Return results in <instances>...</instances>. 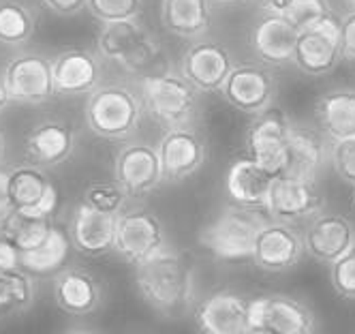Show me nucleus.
<instances>
[{
  "instance_id": "nucleus-1",
  "label": "nucleus",
  "mask_w": 355,
  "mask_h": 334,
  "mask_svg": "<svg viewBox=\"0 0 355 334\" xmlns=\"http://www.w3.org/2000/svg\"><path fill=\"white\" fill-rule=\"evenodd\" d=\"M135 285L157 315L178 319L195 302V268L182 253L167 247L135 266Z\"/></svg>"
},
{
  "instance_id": "nucleus-2",
  "label": "nucleus",
  "mask_w": 355,
  "mask_h": 334,
  "mask_svg": "<svg viewBox=\"0 0 355 334\" xmlns=\"http://www.w3.org/2000/svg\"><path fill=\"white\" fill-rule=\"evenodd\" d=\"M141 94L120 82L101 84L94 88L84 106V122L88 131L101 140H131L144 118Z\"/></svg>"
},
{
  "instance_id": "nucleus-3",
  "label": "nucleus",
  "mask_w": 355,
  "mask_h": 334,
  "mask_svg": "<svg viewBox=\"0 0 355 334\" xmlns=\"http://www.w3.org/2000/svg\"><path fill=\"white\" fill-rule=\"evenodd\" d=\"M144 112L163 128L191 124L199 112V90L180 71L150 73L139 86Z\"/></svg>"
},
{
  "instance_id": "nucleus-4",
  "label": "nucleus",
  "mask_w": 355,
  "mask_h": 334,
  "mask_svg": "<svg viewBox=\"0 0 355 334\" xmlns=\"http://www.w3.org/2000/svg\"><path fill=\"white\" fill-rule=\"evenodd\" d=\"M96 51L103 60L116 62L124 71L141 75L161 56L159 39L144 26L141 17L101 24L96 33Z\"/></svg>"
},
{
  "instance_id": "nucleus-5",
  "label": "nucleus",
  "mask_w": 355,
  "mask_h": 334,
  "mask_svg": "<svg viewBox=\"0 0 355 334\" xmlns=\"http://www.w3.org/2000/svg\"><path fill=\"white\" fill-rule=\"evenodd\" d=\"M266 221L268 217L261 208H246V206L232 203L210 225L201 229L199 242L216 260H248L252 255V247H255L259 229L266 225Z\"/></svg>"
},
{
  "instance_id": "nucleus-6",
  "label": "nucleus",
  "mask_w": 355,
  "mask_h": 334,
  "mask_svg": "<svg viewBox=\"0 0 355 334\" xmlns=\"http://www.w3.org/2000/svg\"><path fill=\"white\" fill-rule=\"evenodd\" d=\"M163 249H167V234L159 215L144 206L126 203L116 215L114 253H118L126 264L137 266Z\"/></svg>"
},
{
  "instance_id": "nucleus-7",
  "label": "nucleus",
  "mask_w": 355,
  "mask_h": 334,
  "mask_svg": "<svg viewBox=\"0 0 355 334\" xmlns=\"http://www.w3.org/2000/svg\"><path fill=\"white\" fill-rule=\"evenodd\" d=\"M317 328L313 308L293 296L261 294L248 300V332L252 334H313Z\"/></svg>"
},
{
  "instance_id": "nucleus-8",
  "label": "nucleus",
  "mask_w": 355,
  "mask_h": 334,
  "mask_svg": "<svg viewBox=\"0 0 355 334\" xmlns=\"http://www.w3.org/2000/svg\"><path fill=\"white\" fill-rule=\"evenodd\" d=\"M250 118L252 120L246 128V137H244L246 152L274 178L281 176L287 163V144H289V131L293 122L283 110H278L274 106Z\"/></svg>"
},
{
  "instance_id": "nucleus-9",
  "label": "nucleus",
  "mask_w": 355,
  "mask_h": 334,
  "mask_svg": "<svg viewBox=\"0 0 355 334\" xmlns=\"http://www.w3.org/2000/svg\"><path fill=\"white\" fill-rule=\"evenodd\" d=\"M3 75L11 101L19 106H43L56 97L52 58L39 51H21L11 56L3 69Z\"/></svg>"
},
{
  "instance_id": "nucleus-10",
  "label": "nucleus",
  "mask_w": 355,
  "mask_h": 334,
  "mask_svg": "<svg viewBox=\"0 0 355 334\" xmlns=\"http://www.w3.org/2000/svg\"><path fill=\"white\" fill-rule=\"evenodd\" d=\"M340 60V17H336V13L306 31H300L293 54V67L297 71L309 77H323L332 73Z\"/></svg>"
},
{
  "instance_id": "nucleus-11",
  "label": "nucleus",
  "mask_w": 355,
  "mask_h": 334,
  "mask_svg": "<svg viewBox=\"0 0 355 334\" xmlns=\"http://www.w3.org/2000/svg\"><path fill=\"white\" fill-rule=\"evenodd\" d=\"M218 92L234 110L255 116L274 106L276 77L263 62H236Z\"/></svg>"
},
{
  "instance_id": "nucleus-12",
  "label": "nucleus",
  "mask_w": 355,
  "mask_h": 334,
  "mask_svg": "<svg viewBox=\"0 0 355 334\" xmlns=\"http://www.w3.org/2000/svg\"><path fill=\"white\" fill-rule=\"evenodd\" d=\"M114 180L129 199L155 193L165 180L157 146L146 142H126L114 157Z\"/></svg>"
},
{
  "instance_id": "nucleus-13",
  "label": "nucleus",
  "mask_w": 355,
  "mask_h": 334,
  "mask_svg": "<svg viewBox=\"0 0 355 334\" xmlns=\"http://www.w3.org/2000/svg\"><path fill=\"white\" fill-rule=\"evenodd\" d=\"M165 183H182L201 169L208 157L206 140L191 124L165 128L157 144Z\"/></svg>"
},
{
  "instance_id": "nucleus-14",
  "label": "nucleus",
  "mask_w": 355,
  "mask_h": 334,
  "mask_svg": "<svg viewBox=\"0 0 355 334\" xmlns=\"http://www.w3.org/2000/svg\"><path fill=\"white\" fill-rule=\"evenodd\" d=\"M304 255H306V249H304L300 231L291 223L268 219L257 234L250 260L261 272L281 274L293 270Z\"/></svg>"
},
{
  "instance_id": "nucleus-15",
  "label": "nucleus",
  "mask_w": 355,
  "mask_h": 334,
  "mask_svg": "<svg viewBox=\"0 0 355 334\" xmlns=\"http://www.w3.org/2000/svg\"><path fill=\"white\" fill-rule=\"evenodd\" d=\"M236 58L227 45L199 37L187 47L180 60V73L199 92H218L232 73Z\"/></svg>"
},
{
  "instance_id": "nucleus-16",
  "label": "nucleus",
  "mask_w": 355,
  "mask_h": 334,
  "mask_svg": "<svg viewBox=\"0 0 355 334\" xmlns=\"http://www.w3.org/2000/svg\"><path fill=\"white\" fill-rule=\"evenodd\" d=\"M103 56L96 49L71 47L52 58V77L58 97H88L103 84Z\"/></svg>"
},
{
  "instance_id": "nucleus-17",
  "label": "nucleus",
  "mask_w": 355,
  "mask_h": 334,
  "mask_svg": "<svg viewBox=\"0 0 355 334\" xmlns=\"http://www.w3.org/2000/svg\"><path fill=\"white\" fill-rule=\"evenodd\" d=\"M325 210V195L317 183L276 176L272 180L266 212L270 219L295 223Z\"/></svg>"
},
{
  "instance_id": "nucleus-18",
  "label": "nucleus",
  "mask_w": 355,
  "mask_h": 334,
  "mask_svg": "<svg viewBox=\"0 0 355 334\" xmlns=\"http://www.w3.org/2000/svg\"><path fill=\"white\" fill-rule=\"evenodd\" d=\"M75 148H78V131L71 122L58 118L37 122L24 140V152H26L28 163L43 169H54L67 163Z\"/></svg>"
},
{
  "instance_id": "nucleus-19",
  "label": "nucleus",
  "mask_w": 355,
  "mask_h": 334,
  "mask_svg": "<svg viewBox=\"0 0 355 334\" xmlns=\"http://www.w3.org/2000/svg\"><path fill=\"white\" fill-rule=\"evenodd\" d=\"M300 31L276 11H263L261 17L252 24L248 43L266 67H287L293 65L295 43Z\"/></svg>"
},
{
  "instance_id": "nucleus-20",
  "label": "nucleus",
  "mask_w": 355,
  "mask_h": 334,
  "mask_svg": "<svg viewBox=\"0 0 355 334\" xmlns=\"http://www.w3.org/2000/svg\"><path fill=\"white\" fill-rule=\"evenodd\" d=\"M304 249L315 262L332 264L355 244V225L349 217L338 212H325L311 217L302 231Z\"/></svg>"
},
{
  "instance_id": "nucleus-21",
  "label": "nucleus",
  "mask_w": 355,
  "mask_h": 334,
  "mask_svg": "<svg viewBox=\"0 0 355 334\" xmlns=\"http://www.w3.org/2000/svg\"><path fill=\"white\" fill-rule=\"evenodd\" d=\"M193 319L206 334H246L248 298L232 290H218L195 304Z\"/></svg>"
},
{
  "instance_id": "nucleus-22",
  "label": "nucleus",
  "mask_w": 355,
  "mask_h": 334,
  "mask_svg": "<svg viewBox=\"0 0 355 334\" xmlns=\"http://www.w3.org/2000/svg\"><path fill=\"white\" fill-rule=\"evenodd\" d=\"M13 210L28 217H52L58 203V193L49 180L47 169L24 163L9 169Z\"/></svg>"
},
{
  "instance_id": "nucleus-23",
  "label": "nucleus",
  "mask_w": 355,
  "mask_h": 334,
  "mask_svg": "<svg viewBox=\"0 0 355 334\" xmlns=\"http://www.w3.org/2000/svg\"><path fill=\"white\" fill-rule=\"evenodd\" d=\"M67 234L71 247L86 257L110 255L116 242V215L101 212L86 203H80L69 219Z\"/></svg>"
},
{
  "instance_id": "nucleus-24",
  "label": "nucleus",
  "mask_w": 355,
  "mask_h": 334,
  "mask_svg": "<svg viewBox=\"0 0 355 334\" xmlns=\"http://www.w3.org/2000/svg\"><path fill=\"white\" fill-rule=\"evenodd\" d=\"M52 294L62 313L71 317H86L103 302V285L86 268L71 266L60 270L52 281Z\"/></svg>"
},
{
  "instance_id": "nucleus-25",
  "label": "nucleus",
  "mask_w": 355,
  "mask_h": 334,
  "mask_svg": "<svg viewBox=\"0 0 355 334\" xmlns=\"http://www.w3.org/2000/svg\"><path fill=\"white\" fill-rule=\"evenodd\" d=\"M329 157L325 135L309 124H291L287 144V163L281 176L317 183Z\"/></svg>"
},
{
  "instance_id": "nucleus-26",
  "label": "nucleus",
  "mask_w": 355,
  "mask_h": 334,
  "mask_svg": "<svg viewBox=\"0 0 355 334\" xmlns=\"http://www.w3.org/2000/svg\"><path fill=\"white\" fill-rule=\"evenodd\" d=\"M272 180L274 176L266 167H261L250 154H246V157H238L236 161H232L225 176V189L232 203L266 210Z\"/></svg>"
},
{
  "instance_id": "nucleus-27",
  "label": "nucleus",
  "mask_w": 355,
  "mask_h": 334,
  "mask_svg": "<svg viewBox=\"0 0 355 334\" xmlns=\"http://www.w3.org/2000/svg\"><path fill=\"white\" fill-rule=\"evenodd\" d=\"M315 122L325 140L355 137V88H332L315 101Z\"/></svg>"
},
{
  "instance_id": "nucleus-28",
  "label": "nucleus",
  "mask_w": 355,
  "mask_h": 334,
  "mask_svg": "<svg viewBox=\"0 0 355 334\" xmlns=\"http://www.w3.org/2000/svg\"><path fill=\"white\" fill-rule=\"evenodd\" d=\"M161 22L180 39H199L212 26V0H163Z\"/></svg>"
},
{
  "instance_id": "nucleus-29",
  "label": "nucleus",
  "mask_w": 355,
  "mask_h": 334,
  "mask_svg": "<svg viewBox=\"0 0 355 334\" xmlns=\"http://www.w3.org/2000/svg\"><path fill=\"white\" fill-rule=\"evenodd\" d=\"M37 300V278L26 268L0 272V322L19 317Z\"/></svg>"
},
{
  "instance_id": "nucleus-30",
  "label": "nucleus",
  "mask_w": 355,
  "mask_h": 334,
  "mask_svg": "<svg viewBox=\"0 0 355 334\" xmlns=\"http://www.w3.org/2000/svg\"><path fill=\"white\" fill-rule=\"evenodd\" d=\"M37 24L39 13L28 0H0V45H26L37 33Z\"/></svg>"
},
{
  "instance_id": "nucleus-31",
  "label": "nucleus",
  "mask_w": 355,
  "mask_h": 334,
  "mask_svg": "<svg viewBox=\"0 0 355 334\" xmlns=\"http://www.w3.org/2000/svg\"><path fill=\"white\" fill-rule=\"evenodd\" d=\"M69 247V234L54 223L39 244L26 251H19V266L33 274H49L67 262Z\"/></svg>"
},
{
  "instance_id": "nucleus-32",
  "label": "nucleus",
  "mask_w": 355,
  "mask_h": 334,
  "mask_svg": "<svg viewBox=\"0 0 355 334\" xmlns=\"http://www.w3.org/2000/svg\"><path fill=\"white\" fill-rule=\"evenodd\" d=\"M261 9L281 13L297 31H306L334 13L329 0H272L270 5Z\"/></svg>"
},
{
  "instance_id": "nucleus-33",
  "label": "nucleus",
  "mask_w": 355,
  "mask_h": 334,
  "mask_svg": "<svg viewBox=\"0 0 355 334\" xmlns=\"http://www.w3.org/2000/svg\"><path fill=\"white\" fill-rule=\"evenodd\" d=\"M52 217H28L11 210L5 217V236L11 238L19 251H26L39 244L47 236V231L52 229Z\"/></svg>"
},
{
  "instance_id": "nucleus-34",
  "label": "nucleus",
  "mask_w": 355,
  "mask_h": 334,
  "mask_svg": "<svg viewBox=\"0 0 355 334\" xmlns=\"http://www.w3.org/2000/svg\"><path fill=\"white\" fill-rule=\"evenodd\" d=\"M82 203L90 206L94 210L118 215L126 203H129V195L116 183H90L82 193Z\"/></svg>"
},
{
  "instance_id": "nucleus-35",
  "label": "nucleus",
  "mask_w": 355,
  "mask_h": 334,
  "mask_svg": "<svg viewBox=\"0 0 355 334\" xmlns=\"http://www.w3.org/2000/svg\"><path fill=\"white\" fill-rule=\"evenodd\" d=\"M144 0H86V11L101 24L141 17Z\"/></svg>"
},
{
  "instance_id": "nucleus-36",
  "label": "nucleus",
  "mask_w": 355,
  "mask_h": 334,
  "mask_svg": "<svg viewBox=\"0 0 355 334\" xmlns=\"http://www.w3.org/2000/svg\"><path fill=\"white\" fill-rule=\"evenodd\" d=\"M329 281L340 298L355 300V244L329 264Z\"/></svg>"
},
{
  "instance_id": "nucleus-37",
  "label": "nucleus",
  "mask_w": 355,
  "mask_h": 334,
  "mask_svg": "<svg viewBox=\"0 0 355 334\" xmlns=\"http://www.w3.org/2000/svg\"><path fill=\"white\" fill-rule=\"evenodd\" d=\"M329 163L343 183L355 187V137L332 142L329 146Z\"/></svg>"
},
{
  "instance_id": "nucleus-38",
  "label": "nucleus",
  "mask_w": 355,
  "mask_h": 334,
  "mask_svg": "<svg viewBox=\"0 0 355 334\" xmlns=\"http://www.w3.org/2000/svg\"><path fill=\"white\" fill-rule=\"evenodd\" d=\"M340 45L343 58L355 60V9H349L340 17Z\"/></svg>"
},
{
  "instance_id": "nucleus-39",
  "label": "nucleus",
  "mask_w": 355,
  "mask_h": 334,
  "mask_svg": "<svg viewBox=\"0 0 355 334\" xmlns=\"http://www.w3.org/2000/svg\"><path fill=\"white\" fill-rule=\"evenodd\" d=\"M41 3L60 17H75L86 9V0H41Z\"/></svg>"
},
{
  "instance_id": "nucleus-40",
  "label": "nucleus",
  "mask_w": 355,
  "mask_h": 334,
  "mask_svg": "<svg viewBox=\"0 0 355 334\" xmlns=\"http://www.w3.org/2000/svg\"><path fill=\"white\" fill-rule=\"evenodd\" d=\"M19 268V249L5 234L0 236V272Z\"/></svg>"
},
{
  "instance_id": "nucleus-41",
  "label": "nucleus",
  "mask_w": 355,
  "mask_h": 334,
  "mask_svg": "<svg viewBox=\"0 0 355 334\" xmlns=\"http://www.w3.org/2000/svg\"><path fill=\"white\" fill-rule=\"evenodd\" d=\"M13 210V199H11V178L9 169L0 167V217H7Z\"/></svg>"
},
{
  "instance_id": "nucleus-42",
  "label": "nucleus",
  "mask_w": 355,
  "mask_h": 334,
  "mask_svg": "<svg viewBox=\"0 0 355 334\" xmlns=\"http://www.w3.org/2000/svg\"><path fill=\"white\" fill-rule=\"evenodd\" d=\"M11 103L13 101H11V94L7 90V84H5V75H3V71H0V114H3Z\"/></svg>"
},
{
  "instance_id": "nucleus-43",
  "label": "nucleus",
  "mask_w": 355,
  "mask_h": 334,
  "mask_svg": "<svg viewBox=\"0 0 355 334\" xmlns=\"http://www.w3.org/2000/svg\"><path fill=\"white\" fill-rule=\"evenodd\" d=\"M5 154H7V140H5V133L0 131V165L5 161Z\"/></svg>"
},
{
  "instance_id": "nucleus-44",
  "label": "nucleus",
  "mask_w": 355,
  "mask_h": 334,
  "mask_svg": "<svg viewBox=\"0 0 355 334\" xmlns=\"http://www.w3.org/2000/svg\"><path fill=\"white\" fill-rule=\"evenodd\" d=\"M212 3H218V5H238V3H244V0H212Z\"/></svg>"
},
{
  "instance_id": "nucleus-45",
  "label": "nucleus",
  "mask_w": 355,
  "mask_h": 334,
  "mask_svg": "<svg viewBox=\"0 0 355 334\" xmlns=\"http://www.w3.org/2000/svg\"><path fill=\"white\" fill-rule=\"evenodd\" d=\"M343 3H345L349 9H355V0H343Z\"/></svg>"
},
{
  "instance_id": "nucleus-46",
  "label": "nucleus",
  "mask_w": 355,
  "mask_h": 334,
  "mask_svg": "<svg viewBox=\"0 0 355 334\" xmlns=\"http://www.w3.org/2000/svg\"><path fill=\"white\" fill-rule=\"evenodd\" d=\"M3 234H5V219L0 217V236H3Z\"/></svg>"
},
{
  "instance_id": "nucleus-47",
  "label": "nucleus",
  "mask_w": 355,
  "mask_h": 334,
  "mask_svg": "<svg viewBox=\"0 0 355 334\" xmlns=\"http://www.w3.org/2000/svg\"><path fill=\"white\" fill-rule=\"evenodd\" d=\"M351 208L355 210V187H353V193H351Z\"/></svg>"
},
{
  "instance_id": "nucleus-48",
  "label": "nucleus",
  "mask_w": 355,
  "mask_h": 334,
  "mask_svg": "<svg viewBox=\"0 0 355 334\" xmlns=\"http://www.w3.org/2000/svg\"><path fill=\"white\" fill-rule=\"evenodd\" d=\"M257 3H259V7H266V5H270V3H272V0H257Z\"/></svg>"
}]
</instances>
